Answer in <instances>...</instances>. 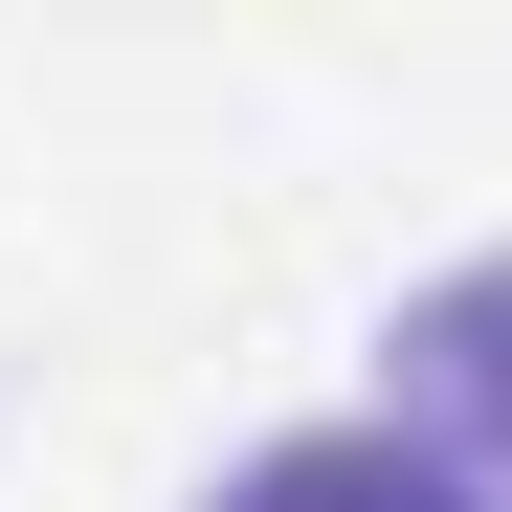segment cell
Here are the masks:
<instances>
[{"label": "cell", "instance_id": "1", "mask_svg": "<svg viewBox=\"0 0 512 512\" xmlns=\"http://www.w3.org/2000/svg\"><path fill=\"white\" fill-rule=\"evenodd\" d=\"M223 512H490L468 468H423V446H379V423H312V446H268Z\"/></svg>", "mask_w": 512, "mask_h": 512}]
</instances>
